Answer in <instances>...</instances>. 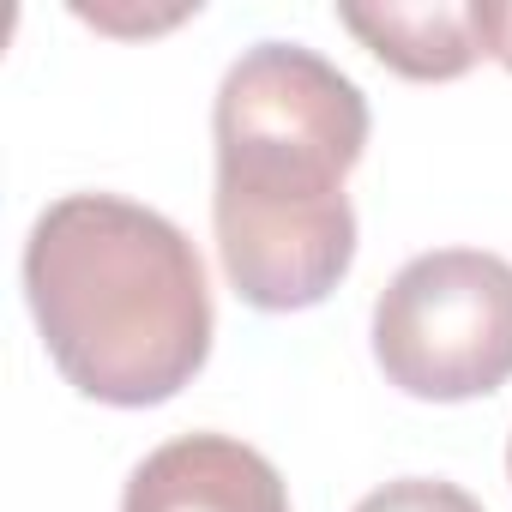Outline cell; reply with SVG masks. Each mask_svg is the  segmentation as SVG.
Wrapping results in <instances>:
<instances>
[{"label":"cell","instance_id":"52a82bcc","mask_svg":"<svg viewBox=\"0 0 512 512\" xmlns=\"http://www.w3.org/2000/svg\"><path fill=\"white\" fill-rule=\"evenodd\" d=\"M506 73H512V7H506V37H500V55H494Z\"/></svg>","mask_w":512,"mask_h":512},{"label":"cell","instance_id":"277c9868","mask_svg":"<svg viewBox=\"0 0 512 512\" xmlns=\"http://www.w3.org/2000/svg\"><path fill=\"white\" fill-rule=\"evenodd\" d=\"M121 512H290V488L235 434H181L139 458Z\"/></svg>","mask_w":512,"mask_h":512},{"label":"cell","instance_id":"3957f363","mask_svg":"<svg viewBox=\"0 0 512 512\" xmlns=\"http://www.w3.org/2000/svg\"><path fill=\"white\" fill-rule=\"evenodd\" d=\"M380 374L428 404L488 398L512 380V260L482 247H434L374 302Z\"/></svg>","mask_w":512,"mask_h":512},{"label":"cell","instance_id":"6da1fadb","mask_svg":"<svg viewBox=\"0 0 512 512\" xmlns=\"http://www.w3.org/2000/svg\"><path fill=\"white\" fill-rule=\"evenodd\" d=\"M217 253L260 314L320 308L356 260L350 169L368 151V97L302 43H253L217 85Z\"/></svg>","mask_w":512,"mask_h":512},{"label":"cell","instance_id":"5b68a950","mask_svg":"<svg viewBox=\"0 0 512 512\" xmlns=\"http://www.w3.org/2000/svg\"><path fill=\"white\" fill-rule=\"evenodd\" d=\"M344 31L362 37L374 61L404 79H458L482 55H500L506 7L500 0H464V7H338Z\"/></svg>","mask_w":512,"mask_h":512},{"label":"cell","instance_id":"ba28073f","mask_svg":"<svg viewBox=\"0 0 512 512\" xmlns=\"http://www.w3.org/2000/svg\"><path fill=\"white\" fill-rule=\"evenodd\" d=\"M506 476H512V446H506Z\"/></svg>","mask_w":512,"mask_h":512},{"label":"cell","instance_id":"7a4b0ae2","mask_svg":"<svg viewBox=\"0 0 512 512\" xmlns=\"http://www.w3.org/2000/svg\"><path fill=\"white\" fill-rule=\"evenodd\" d=\"M25 302L61 380L115 410L169 404L211 356L193 241L121 193H67L31 223Z\"/></svg>","mask_w":512,"mask_h":512},{"label":"cell","instance_id":"8992f818","mask_svg":"<svg viewBox=\"0 0 512 512\" xmlns=\"http://www.w3.org/2000/svg\"><path fill=\"white\" fill-rule=\"evenodd\" d=\"M356 512H482L458 482L440 476H398L386 488H374L368 500H356Z\"/></svg>","mask_w":512,"mask_h":512}]
</instances>
